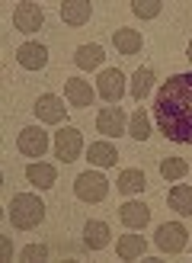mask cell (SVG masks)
<instances>
[{"instance_id": "1", "label": "cell", "mask_w": 192, "mask_h": 263, "mask_svg": "<svg viewBox=\"0 0 192 263\" xmlns=\"http://www.w3.org/2000/svg\"><path fill=\"white\" fill-rule=\"evenodd\" d=\"M154 119L176 144H192V74H173L154 97Z\"/></svg>"}, {"instance_id": "2", "label": "cell", "mask_w": 192, "mask_h": 263, "mask_svg": "<svg viewBox=\"0 0 192 263\" xmlns=\"http://www.w3.org/2000/svg\"><path fill=\"white\" fill-rule=\"evenodd\" d=\"M42 218H45V205H42V199H38V196H32V193L13 196V202H10V221H13V228L29 231V228H35Z\"/></svg>"}, {"instance_id": "3", "label": "cell", "mask_w": 192, "mask_h": 263, "mask_svg": "<svg viewBox=\"0 0 192 263\" xmlns=\"http://www.w3.org/2000/svg\"><path fill=\"white\" fill-rule=\"evenodd\" d=\"M74 193H77V199H83V202H102V199L109 196V180L102 177V174H93V170H87V174L77 177Z\"/></svg>"}, {"instance_id": "4", "label": "cell", "mask_w": 192, "mask_h": 263, "mask_svg": "<svg viewBox=\"0 0 192 263\" xmlns=\"http://www.w3.org/2000/svg\"><path fill=\"white\" fill-rule=\"evenodd\" d=\"M83 151V138L74 125H64L61 132H55V154L61 157L64 164L68 161H77V154Z\"/></svg>"}, {"instance_id": "5", "label": "cell", "mask_w": 192, "mask_h": 263, "mask_svg": "<svg viewBox=\"0 0 192 263\" xmlns=\"http://www.w3.org/2000/svg\"><path fill=\"white\" fill-rule=\"evenodd\" d=\"M186 228L183 225H179V221H170V225H160L157 228V247H160V251L163 254H179V251H183V247H186Z\"/></svg>"}, {"instance_id": "6", "label": "cell", "mask_w": 192, "mask_h": 263, "mask_svg": "<svg viewBox=\"0 0 192 263\" xmlns=\"http://www.w3.org/2000/svg\"><path fill=\"white\" fill-rule=\"evenodd\" d=\"M16 148L26 154V157H42L48 151V132L42 128H23L19 132V138H16Z\"/></svg>"}, {"instance_id": "7", "label": "cell", "mask_w": 192, "mask_h": 263, "mask_svg": "<svg viewBox=\"0 0 192 263\" xmlns=\"http://www.w3.org/2000/svg\"><path fill=\"white\" fill-rule=\"evenodd\" d=\"M42 23H45V13L38 4H19L13 10V26H16L19 32H35Z\"/></svg>"}, {"instance_id": "8", "label": "cell", "mask_w": 192, "mask_h": 263, "mask_svg": "<svg viewBox=\"0 0 192 263\" xmlns=\"http://www.w3.org/2000/svg\"><path fill=\"white\" fill-rule=\"evenodd\" d=\"M16 61L23 64V68H29V71H38V68H45L48 51H45V45H38V42H23L16 48Z\"/></svg>"}, {"instance_id": "9", "label": "cell", "mask_w": 192, "mask_h": 263, "mask_svg": "<svg viewBox=\"0 0 192 263\" xmlns=\"http://www.w3.org/2000/svg\"><path fill=\"white\" fill-rule=\"evenodd\" d=\"M99 93H102V100L119 103V97L125 93V77H122V71H115V68L102 71L99 74Z\"/></svg>"}, {"instance_id": "10", "label": "cell", "mask_w": 192, "mask_h": 263, "mask_svg": "<svg viewBox=\"0 0 192 263\" xmlns=\"http://www.w3.org/2000/svg\"><path fill=\"white\" fill-rule=\"evenodd\" d=\"M96 128L102 132V135H122V132H125V112H122L119 106L99 109V116H96Z\"/></svg>"}, {"instance_id": "11", "label": "cell", "mask_w": 192, "mask_h": 263, "mask_svg": "<svg viewBox=\"0 0 192 263\" xmlns=\"http://www.w3.org/2000/svg\"><path fill=\"white\" fill-rule=\"evenodd\" d=\"M35 116L42 122H61L64 119V103L55 93H45V97H38V103H35Z\"/></svg>"}, {"instance_id": "12", "label": "cell", "mask_w": 192, "mask_h": 263, "mask_svg": "<svg viewBox=\"0 0 192 263\" xmlns=\"http://www.w3.org/2000/svg\"><path fill=\"white\" fill-rule=\"evenodd\" d=\"M64 93H68L71 106H90V103H93V87L87 81H80V77H71V81L64 84Z\"/></svg>"}, {"instance_id": "13", "label": "cell", "mask_w": 192, "mask_h": 263, "mask_svg": "<svg viewBox=\"0 0 192 263\" xmlns=\"http://www.w3.org/2000/svg\"><path fill=\"white\" fill-rule=\"evenodd\" d=\"M83 244L90 247V251H102V247L109 244V225H106V221H87Z\"/></svg>"}, {"instance_id": "14", "label": "cell", "mask_w": 192, "mask_h": 263, "mask_svg": "<svg viewBox=\"0 0 192 263\" xmlns=\"http://www.w3.org/2000/svg\"><path fill=\"white\" fill-rule=\"evenodd\" d=\"M26 180H29L32 186H38V190H48V186H55L58 174H55L51 164H29L26 167Z\"/></svg>"}, {"instance_id": "15", "label": "cell", "mask_w": 192, "mask_h": 263, "mask_svg": "<svg viewBox=\"0 0 192 263\" xmlns=\"http://www.w3.org/2000/svg\"><path fill=\"white\" fill-rule=\"evenodd\" d=\"M119 218H122V225H128V228H144L151 212H147V205H141V202H125L119 209Z\"/></svg>"}, {"instance_id": "16", "label": "cell", "mask_w": 192, "mask_h": 263, "mask_svg": "<svg viewBox=\"0 0 192 263\" xmlns=\"http://www.w3.org/2000/svg\"><path fill=\"white\" fill-rule=\"evenodd\" d=\"M61 20L68 26H83L90 20V4L87 0H68V4H61Z\"/></svg>"}, {"instance_id": "17", "label": "cell", "mask_w": 192, "mask_h": 263, "mask_svg": "<svg viewBox=\"0 0 192 263\" xmlns=\"http://www.w3.org/2000/svg\"><path fill=\"white\" fill-rule=\"evenodd\" d=\"M144 238L141 234H122L119 238V244H115V251H119V257L122 260H135V257H141L144 254Z\"/></svg>"}, {"instance_id": "18", "label": "cell", "mask_w": 192, "mask_h": 263, "mask_svg": "<svg viewBox=\"0 0 192 263\" xmlns=\"http://www.w3.org/2000/svg\"><path fill=\"white\" fill-rule=\"evenodd\" d=\"M115 161H119V154H115V148H112L109 141H93V144H90V164L112 167Z\"/></svg>"}, {"instance_id": "19", "label": "cell", "mask_w": 192, "mask_h": 263, "mask_svg": "<svg viewBox=\"0 0 192 263\" xmlns=\"http://www.w3.org/2000/svg\"><path fill=\"white\" fill-rule=\"evenodd\" d=\"M170 209L179 215H192V186L179 183V186L170 190Z\"/></svg>"}, {"instance_id": "20", "label": "cell", "mask_w": 192, "mask_h": 263, "mask_svg": "<svg viewBox=\"0 0 192 263\" xmlns=\"http://www.w3.org/2000/svg\"><path fill=\"white\" fill-rule=\"evenodd\" d=\"M115 48L122 51V55H138L141 51V32L135 29H115Z\"/></svg>"}, {"instance_id": "21", "label": "cell", "mask_w": 192, "mask_h": 263, "mask_svg": "<svg viewBox=\"0 0 192 263\" xmlns=\"http://www.w3.org/2000/svg\"><path fill=\"white\" fill-rule=\"evenodd\" d=\"M151 87H154V71L151 68H138L135 77H132V97L135 100H144L151 93Z\"/></svg>"}, {"instance_id": "22", "label": "cell", "mask_w": 192, "mask_h": 263, "mask_svg": "<svg viewBox=\"0 0 192 263\" xmlns=\"http://www.w3.org/2000/svg\"><path fill=\"white\" fill-rule=\"evenodd\" d=\"M74 61L80 64L83 71L99 68V64H102V48L99 45H80V48H77V55H74Z\"/></svg>"}, {"instance_id": "23", "label": "cell", "mask_w": 192, "mask_h": 263, "mask_svg": "<svg viewBox=\"0 0 192 263\" xmlns=\"http://www.w3.org/2000/svg\"><path fill=\"white\" fill-rule=\"evenodd\" d=\"M144 174H141V170H125V174L119 177V190L122 193H128V196H132V193H141V190H144Z\"/></svg>"}, {"instance_id": "24", "label": "cell", "mask_w": 192, "mask_h": 263, "mask_svg": "<svg viewBox=\"0 0 192 263\" xmlns=\"http://www.w3.org/2000/svg\"><path fill=\"white\" fill-rule=\"evenodd\" d=\"M160 174H163L166 180H179V177L189 174V164L183 161V157H166V161L160 164Z\"/></svg>"}, {"instance_id": "25", "label": "cell", "mask_w": 192, "mask_h": 263, "mask_svg": "<svg viewBox=\"0 0 192 263\" xmlns=\"http://www.w3.org/2000/svg\"><path fill=\"white\" fill-rule=\"evenodd\" d=\"M132 10H135V16H141V20H154V16H160L163 4H160V0H135Z\"/></svg>"}, {"instance_id": "26", "label": "cell", "mask_w": 192, "mask_h": 263, "mask_svg": "<svg viewBox=\"0 0 192 263\" xmlns=\"http://www.w3.org/2000/svg\"><path fill=\"white\" fill-rule=\"evenodd\" d=\"M128 135H132V138H138V141H144V138L151 135V122H147V116L141 112V109L132 116V128H128Z\"/></svg>"}, {"instance_id": "27", "label": "cell", "mask_w": 192, "mask_h": 263, "mask_svg": "<svg viewBox=\"0 0 192 263\" xmlns=\"http://www.w3.org/2000/svg\"><path fill=\"white\" fill-rule=\"evenodd\" d=\"M45 257H48V247L45 244H29L23 251V260H45Z\"/></svg>"}, {"instance_id": "28", "label": "cell", "mask_w": 192, "mask_h": 263, "mask_svg": "<svg viewBox=\"0 0 192 263\" xmlns=\"http://www.w3.org/2000/svg\"><path fill=\"white\" fill-rule=\"evenodd\" d=\"M0 257H4V260H10V257H13V244H10V238L0 241Z\"/></svg>"}, {"instance_id": "29", "label": "cell", "mask_w": 192, "mask_h": 263, "mask_svg": "<svg viewBox=\"0 0 192 263\" xmlns=\"http://www.w3.org/2000/svg\"><path fill=\"white\" fill-rule=\"evenodd\" d=\"M189 61H192V42H189Z\"/></svg>"}]
</instances>
